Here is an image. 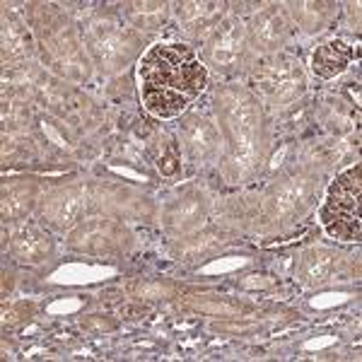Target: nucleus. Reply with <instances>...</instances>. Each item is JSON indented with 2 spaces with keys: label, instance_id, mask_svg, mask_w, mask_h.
Masks as SVG:
<instances>
[{
  "label": "nucleus",
  "instance_id": "obj_1",
  "mask_svg": "<svg viewBox=\"0 0 362 362\" xmlns=\"http://www.w3.org/2000/svg\"><path fill=\"white\" fill-rule=\"evenodd\" d=\"M140 97L157 119L181 116L208 85V68L191 46L155 44L140 58Z\"/></svg>",
  "mask_w": 362,
  "mask_h": 362
},
{
  "label": "nucleus",
  "instance_id": "obj_2",
  "mask_svg": "<svg viewBox=\"0 0 362 362\" xmlns=\"http://www.w3.org/2000/svg\"><path fill=\"white\" fill-rule=\"evenodd\" d=\"M360 165L343 172L334 184L321 206V225L334 239L341 242H358L360 239Z\"/></svg>",
  "mask_w": 362,
  "mask_h": 362
},
{
  "label": "nucleus",
  "instance_id": "obj_3",
  "mask_svg": "<svg viewBox=\"0 0 362 362\" xmlns=\"http://www.w3.org/2000/svg\"><path fill=\"white\" fill-rule=\"evenodd\" d=\"M353 56H355L353 49H350L346 42H329L314 51L312 70H314V75H319V78H324V80L336 78V75H341L343 70L350 66Z\"/></svg>",
  "mask_w": 362,
  "mask_h": 362
},
{
  "label": "nucleus",
  "instance_id": "obj_4",
  "mask_svg": "<svg viewBox=\"0 0 362 362\" xmlns=\"http://www.w3.org/2000/svg\"><path fill=\"white\" fill-rule=\"evenodd\" d=\"M239 44H242V25L227 22L218 32L213 46H210V56H213L215 63H230V61H235L239 54V49H237Z\"/></svg>",
  "mask_w": 362,
  "mask_h": 362
}]
</instances>
